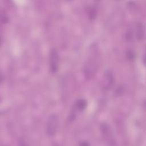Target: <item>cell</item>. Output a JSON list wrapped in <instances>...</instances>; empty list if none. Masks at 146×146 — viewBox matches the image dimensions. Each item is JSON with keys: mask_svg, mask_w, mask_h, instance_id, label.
Returning a JSON list of instances; mask_svg holds the SVG:
<instances>
[{"mask_svg": "<svg viewBox=\"0 0 146 146\" xmlns=\"http://www.w3.org/2000/svg\"><path fill=\"white\" fill-rule=\"evenodd\" d=\"M80 144V145H90V144H89V143H88L87 142H85V141H83V142H82Z\"/></svg>", "mask_w": 146, "mask_h": 146, "instance_id": "9", "label": "cell"}, {"mask_svg": "<svg viewBox=\"0 0 146 146\" xmlns=\"http://www.w3.org/2000/svg\"><path fill=\"white\" fill-rule=\"evenodd\" d=\"M113 82V76L112 72L108 71L105 72L103 79V87L104 90H108L111 88Z\"/></svg>", "mask_w": 146, "mask_h": 146, "instance_id": "6", "label": "cell"}, {"mask_svg": "<svg viewBox=\"0 0 146 146\" xmlns=\"http://www.w3.org/2000/svg\"><path fill=\"white\" fill-rule=\"evenodd\" d=\"M134 29L130 28L127 32L126 38L130 40L133 39V36L137 40H142L144 37V26L141 22H137Z\"/></svg>", "mask_w": 146, "mask_h": 146, "instance_id": "2", "label": "cell"}, {"mask_svg": "<svg viewBox=\"0 0 146 146\" xmlns=\"http://www.w3.org/2000/svg\"><path fill=\"white\" fill-rule=\"evenodd\" d=\"M58 118L56 115L53 114L49 117L47 121L46 127V133L48 136H52L56 133L58 127Z\"/></svg>", "mask_w": 146, "mask_h": 146, "instance_id": "5", "label": "cell"}, {"mask_svg": "<svg viewBox=\"0 0 146 146\" xmlns=\"http://www.w3.org/2000/svg\"><path fill=\"white\" fill-rule=\"evenodd\" d=\"M87 104V102L86 100L84 99H79L76 100L69 116V120L70 121H73L75 119L77 113L83 111L86 108Z\"/></svg>", "mask_w": 146, "mask_h": 146, "instance_id": "3", "label": "cell"}, {"mask_svg": "<svg viewBox=\"0 0 146 146\" xmlns=\"http://www.w3.org/2000/svg\"><path fill=\"white\" fill-rule=\"evenodd\" d=\"M87 14L90 19H94L97 14V9L95 6H92L87 8Z\"/></svg>", "mask_w": 146, "mask_h": 146, "instance_id": "7", "label": "cell"}, {"mask_svg": "<svg viewBox=\"0 0 146 146\" xmlns=\"http://www.w3.org/2000/svg\"><path fill=\"white\" fill-rule=\"evenodd\" d=\"M126 56L129 60L132 61L135 58V54L132 49H128L126 52Z\"/></svg>", "mask_w": 146, "mask_h": 146, "instance_id": "8", "label": "cell"}, {"mask_svg": "<svg viewBox=\"0 0 146 146\" xmlns=\"http://www.w3.org/2000/svg\"><path fill=\"white\" fill-rule=\"evenodd\" d=\"M59 56L56 48H52L50 51L49 67L52 73H56L59 68Z\"/></svg>", "mask_w": 146, "mask_h": 146, "instance_id": "4", "label": "cell"}, {"mask_svg": "<svg viewBox=\"0 0 146 146\" xmlns=\"http://www.w3.org/2000/svg\"><path fill=\"white\" fill-rule=\"evenodd\" d=\"M99 61L100 55L98 47L92 46L84 67V74L87 79H91L95 76L99 65Z\"/></svg>", "mask_w": 146, "mask_h": 146, "instance_id": "1", "label": "cell"}]
</instances>
